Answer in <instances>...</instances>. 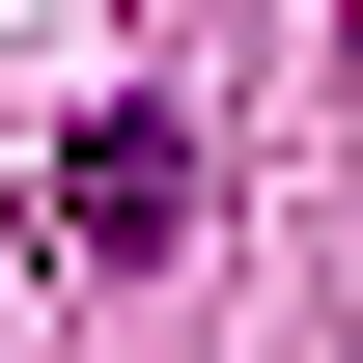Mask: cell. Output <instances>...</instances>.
Wrapping results in <instances>:
<instances>
[{
    "instance_id": "cell-1",
    "label": "cell",
    "mask_w": 363,
    "mask_h": 363,
    "mask_svg": "<svg viewBox=\"0 0 363 363\" xmlns=\"http://www.w3.org/2000/svg\"><path fill=\"white\" fill-rule=\"evenodd\" d=\"M56 224H84V252H168L196 224V140L168 112H84V140H56Z\"/></svg>"
}]
</instances>
